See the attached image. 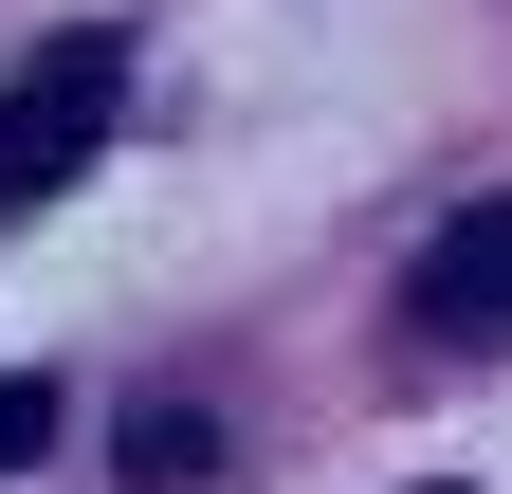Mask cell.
<instances>
[{
	"mask_svg": "<svg viewBox=\"0 0 512 494\" xmlns=\"http://www.w3.org/2000/svg\"><path fill=\"white\" fill-rule=\"evenodd\" d=\"M110 110H128V37H110V19L37 37L19 74H0V220H19V202H55V183L110 147Z\"/></svg>",
	"mask_w": 512,
	"mask_h": 494,
	"instance_id": "obj_1",
	"label": "cell"
},
{
	"mask_svg": "<svg viewBox=\"0 0 512 494\" xmlns=\"http://www.w3.org/2000/svg\"><path fill=\"white\" fill-rule=\"evenodd\" d=\"M403 330H421V348H512V183L458 202V220L403 257Z\"/></svg>",
	"mask_w": 512,
	"mask_h": 494,
	"instance_id": "obj_2",
	"label": "cell"
},
{
	"mask_svg": "<svg viewBox=\"0 0 512 494\" xmlns=\"http://www.w3.org/2000/svg\"><path fill=\"white\" fill-rule=\"evenodd\" d=\"M110 458H128V494H183V476L220 458V421H202V403H147V421H128Z\"/></svg>",
	"mask_w": 512,
	"mask_h": 494,
	"instance_id": "obj_3",
	"label": "cell"
},
{
	"mask_svg": "<svg viewBox=\"0 0 512 494\" xmlns=\"http://www.w3.org/2000/svg\"><path fill=\"white\" fill-rule=\"evenodd\" d=\"M55 421H74V403H55L37 366H0V476H19V458H55Z\"/></svg>",
	"mask_w": 512,
	"mask_h": 494,
	"instance_id": "obj_4",
	"label": "cell"
}]
</instances>
